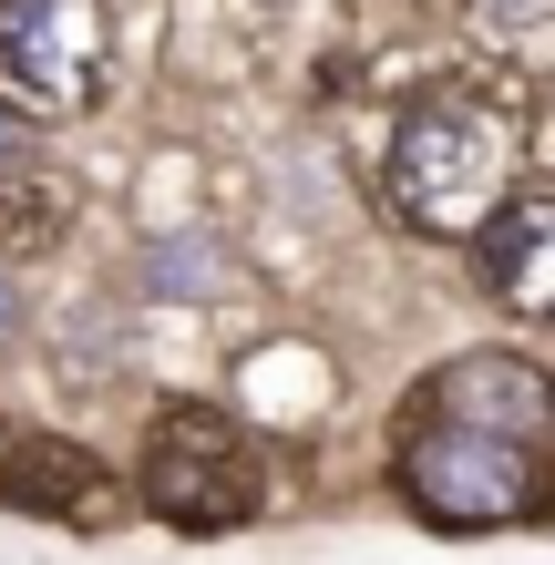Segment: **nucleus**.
I'll return each instance as SVG.
<instances>
[{"mask_svg": "<svg viewBox=\"0 0 555 565\" xmlns=\"http://www.w3.org/2000/svg\"><path fill=\"white\" fill-rule=\"evenodd\" d=\"M0 504H11V514H73V524H93L114 504V483L93 473V452L62 443V431H11V443H0Z\"/></svg>", "mask_w": 555, "mask_h": 565, "instance_id": "0eeeda50", "label": "nucleus"}, {"mask_svg": "<svg viewBox=\"0 0 555 565\" xmlns=\"http://www.w3.org/2000/svg\"><path fill=\"white\" fill-rule=\"evenodd\" d=\"M514 185H525V135H514L504 93L421 83L412 104L391 114V145H381V216L391 226L463 247Z\"/></svg>", "mask_w": 555, "mask_h": 565, "instance_id": "f257e3e1", "label": "nucleus"}, {"mask_svg": "<svg viewBox=\"0 0 555 565\" xmlns=\"http://www.w3.org/2000/svg\"><path fill=\"white\" fill-rule=\"evenodd\" d=\"M391 473H402L412 514L442 535H494V524H535L545 514V452L535 443H494V431H452L402 412L391 431Z\"/></svg>", "mask_w": 555, "mask_h": 565, "instance_id": "f03ea898", "label": "nucleus"}, {"mask_svg": "<svg viewBox=\"0 0 555 565\" xmlns=\"http://www.w3.org/2000/svg\"><path fill=\"white\" fill-rule=\"evenodd\" d=\"M473 288L494 298V309H514V319H545V298H555V195L525 175L504 195L494 216L473 226Z\"/></svg>", "mask_w": 555, "mask_h": 565, "instance_id": "423d86ee", "label": "nucleus"}, {"mask_svg": "<svg viewBox=\"0 0 555 565\" xmlns=\"http://www.w3.org/2000/svg\"><path fill=\"white\" fill-rule=\"evenodd\" d=\"M402 412L452 422V431H494V443H535V452H545V431H555V381L535 371L525 350H463V360H442V371L421 381Z\"/></svg>", "mask_w": 555, "mask_h": 565, "instance_id": "39448f33", "label": "nucleus"}, {"mask_svg": "<svg viewBox=\"0 0 555 565\" xmlns=\"http://www.w3.org/2000/svg\"><path fill=\"white\" fill-rule=\"evenodd\" d=\"M135 493H145L154 524H175V535H237V524H257L247 443L216 412H195V402H175L166 422H154V452H145Z\"/></svg>", "mask_w": 555, "mask_h": 565, "instance_id": "20e7f679", "label": "nucleus"}, {"mask_svg": "<svg viewBox=\"0 0 555 565\" xmlns=\"http://www.w3.org/2000/svg\"><path fill=\"white\" fill-rule=\"evenodd\" d=\"M226 288H237V247L206 237V226H166V237L135 247V298H154V309H206Z\"/></svg>", "mask_w": 555, "mask_h": 565, "instance_id": "6e6552de", "label": "nucleus"}, {"mask_svg": "<svg viewBox=\"0 0 555 565\" xmlns=\"http://www.w3.org/2000/svg\"><path fill=\"white\" fill-rule=\"evenodd\" d=\"M0 443H11V422H0Z\"/></svg>", "mask_w": 555, "mask_h": 565, "instance_id": "4468645a", "label": "nucleus"}, {"mask_svg": "<svg viewBox=\"0 0 555 565\" xmlns=\"http://www.w3.org/2000/svg\"><path fill=\"white\" fill-rule=\"evenodd\" d=\"M52 350L73 360V371H124V309H114V298H83Z\"/></svg>", "mask_w": 555, "mask_h": 565, "instance_id": "9d476101", "label": "nucleus"}, {"mask_svg": "<svg viewBox=\"0 0 555 565\" xmlns=\"http://www.w3.org/2000/svg\"><path fill=\"white\" fill-rule=\"evenodd\" d=\"M21 329H31V288H21L11 257H0V350H21Z\"/></svg>", "mask_w": 555, "mask_h": 565, "instance_id": "f8f14e48", "label": "nucleus"}, {"mask_svg": "<svg viewBox=\"0 0 555 565\" xmlns=\"http://www.w3.org/2000/svg\"><path fill=\"white\" fill-rule=\"evenodd\" d=\"M73 237V175L52 154L0 164V257H52Z\"/></svg>", "mask_w": 555, "mask_h": 565, "instance_id": "1a4fd4ad", "label": "nucleus"}, {"mask_svg": "<svg viewBox=\"0 0 555 565\" xmlns=\"http://www.w3.org/2000/svg\"><path fill=\"white\" fill-rule=\"evenodd\" d=\"M114 73V11L104 0H0V104L21 124L93 114Z\"/></svg>", "mask_w": 555, "mask_h": 565, "instance_id": "7ed1b4c3", "label": "nucleus"}, {"mask_svg": "<svg viewBox=\"0 0 555 565\" xmlns=\"http://www.w3.org/2000/svg\"><path fill=\"white\" fill-rule=\"evenodd\" d=\"M463 21L483 31V42H504V52H525L535 31L555 21V0H463Z\"/></svg>", "mask_w": 555, "mask_h": 565, "instance_id": "9b49d317", "label": "nucleus"}, {"mask_svg": "<svg viewBox=\"0 0 555 565\" xmlns=\"http://www.w3.org/2000/svg\"><path fill=\"white\" fill-rule=\"evenodd\" d=\"M21 154H42V124H21L11 104H0V164H21Z\"/></svg>", "mask_w": 555, "mask_h": 565, "instance_id": "ddd939ff", "label": "nucleus"}]
</instances>
